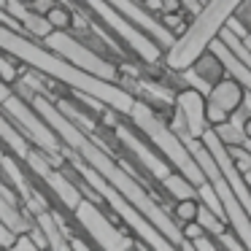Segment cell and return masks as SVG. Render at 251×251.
I'll use <instances>...</instances> for the list:
<instances>
[{
  "instance_id": "cell-1",
  "label": "cell",
  "mask_w": 251,
  "mask_h": 251,
  "mask_svg": "<svg viewBox=\"0 0 251 251\" xmlns=\"http://www.w3.org/2000/svg\"><path fill=\"white\" fill-rule=\"evenodd\" d=\"M30 105H33V108L38 111L41 116H44L46 125H49L51 130H54L57 135L62 138V143H65L68 149H73V151H76L87 165H92V168L98 170V173L103 176L108 184H114L116 189H119L122 195H125L127 200H130L132 205L138 208V211L146 213L149 222H151L154 227H157L159 232H162L165 238H168L170 243L176 246V249H192V240L184 238V232H181V224L173 219V213L165 211V208L157 202V197H154L151 192H149L146 186H143L141 181H138L135 176L130 173V170L122 168V162L111 157L108 149L100 146L98 138H92L81 125H76L71 116L62 114V111L57 108L54 100H49L46 95L35 92V89H33V95H30Z\"/></svg>"
},
{
  "instance_id": "cell-2",
  "label": "cell",
  "mask_w": 251,
  "mask_h": 251,
  "mask_svg": "<svg viewBox=\"0 0 251 251\" xmlns=\"http://www.w3.org/2000/svg\"><path fill=\"white\" fill-rule=\"evenodd\" d=\"M0 49L6 54L22 60L25 65L41 71L44 76L49 78H57L60 84L71 87L73 92H81V95H92L98 98L100 103H105L111 111H119V114L130 116L132 105H135V98H132L130 89H125L122 84H114V81H105L100 76H92V73L76 68L71 60L60 54V51L49 49V46H41L33 41V35L22 33V30H14L8 25L0 22Z\"/></svg>"
},
{
  "instance_id": "cell-3",
  "label": "cell",
  "mask_w": 251,
  "mask_h": 251,
  "mask_svg": "<svg viewBox=\"0 0 251 251\" xmlns=\"http://www.w3.org/2000/svg\"><path fill=\"white\" fill-rule=\"evenodd\" d=\"M246 0H205L197 8L195 19L184 27V33L176 35L173 46L165 51V68L170 71H186L192 68L219 38L227 22L232 19V14L243 6Z\"/></svg>"
},
{
  "instance_id": "cell-4",
  "label": "cell",
  "mask_w": 251,
  "mask_h": 251,
  "mask_svg": "<svg viewBox=\"0 0 251 251\" xmlns=\"http://www.w3.org/2000/svg\"><path fill=\"white\" fill-rule=\"evenodd\" d=\"M65 157L68 162H71V168L76 170L78 176H81L84 181L89 184V189H95V195H100L105 202H108L111 208H114V213L122 219V222L127 224V227L132 229V232L141 238L143 246H149V249H176L173 243H170L168 238H165L162 232H159L157 227H154L151 222H149L146 213H141L135 205H132L130 200H127L125 195H122L119 189H116L114 184H108V181L103 178V176L98 173V170L92 168V165H87L84 159H78V154L73 151V149L65 146Z\"/></svg>"
},
{
  "instance_id": "cell-5",
  "label": "cell",
  "mask_w": 251,
  "mask_h": 251,
  "mask_svg": "<svg viewBox=\"0 0 251 251\" xmlns=\"http://www.w3.org/2000/svg\"><path fill=\"white\" fill-rule=\"evenodd\" d=\"M130 119L178 173H184L195 186H200L202 181H205V173H202V168L197 165V159L192 157V151L186 149L184 138L173 130V125H165V119L146 103V100H135V105H132V111H130Z\"/></svg>"
},
{
  "instance_id": "cell-6",
  "label": "cell",
  "mask_w": 251,
  "mask_h": 251,
  "mask_svg": "<svg viewBox=\"0 0 251 251\" xmlns=\"http://www.w3.org/2000/svg\"><path fill=\"white\" fill-rule=\"evenodd\" d=\"M173 130H176V127H173ZM176 132L184 138L186 149L192 151V157L197 159V165H200L202 173H205V181L213 186L216 197L222 200V205H224V219H227V224L235 229V235L243 240L246 249H251V216L246 213V208L240 205L238 195L232 192V186H229L227 176L222 173V168H219V162L213 159V154L208 151V146L202 143V138H195V135H189V132H184V130H176Z\"/></svg>"
},
{
  "instance_id": "cell-7",
  "label": "cell",
  "mask_w": 251,
  "mask_h": 251,
  "mask_svg": "<svg viewBox=\"0 0 251 251\" xmlns=\"http://www.w3.org/2000/svg\"><path fill=\"white\" fill-rule=\"evenodd\" d=\"M0 108L6 111L11 122H17L19 130L30 138V143H35V149H41L46 157H51V162H62V151H65L62 138L46 125V119L38 111L30 108L19 95H14V89L3 78H0Z\"/></svg>"
},
{
  "instance_id": "cell-8",
  "label": "cell",
  "mask_w": 251,
  "mask_h": 251,
  "mask_svg": "<svg viewBox=\"0 0 251 251\" xmlns=\"http://www.w3.org/2000/svg\"><path fill=\"white\" fill-rule=\"evenodd\" d=\"M78 3H84L89 14L100 17V22H105L116 35H122L125 46L132 51V54L141 57L143 62H151V65H154V62L162 60V46H159L149 33H143L138 25H132L122 11H116L108 0H78Z\"/></svg>"
},
{
  "instance_id": "cell-9",
  "label": "cell",
  "mask_w": 251,
  "mask_h": 251,
  "mask_svg": "<svg viewBox=\"0 0 251 251\" xmlns=\"http://www.w3.org/2000/svg\"><path fill=\"white\" fill-rule=\"evenodd\" d=\"M73 216L78 219V224L84 227V232L92 238L95 246L100 249H108V251H122V249H141L143 243H135L130 240V235L125 232L122 227H116L108 216L103 213V208L98 202L81 197L78 205L73 208Z\"/></svg>"
},
{
  "instance_id": "cell-10",
  "label": "cell",
  "mask_w": 251,
  "mask_h": 251,
  "mask_svg": "<svg viewBox=\"0 0 251 251\" xmlns=\"http://www.w3.org/2000/svg\"><path fill=\"white\" fill-rule=\"evenodd\" d=\"M44 44L49 46V49L60 51L65 60H71L76 68L92 73V76H100V78H105V81H114V84L122 81L119 68H116L114 62H108L105 57H100L98 51H92L89 46H84L81 41H78L76 35H71L68 30H51V33L44 38Z\"/></svg>"
},
{
  "instance_id": "cell-11",
  "label": "cell",
  "mask_w": 251,
  "mask_h": 251,
  "mask_svg": "<svg viewBox=\"0 0 251 251\" xmlns=\"http://www.w3.org/2000/svg\"><path fill=\"white\" fill-rule=\"evenodd\" d=\"M25 162H27L30 173L38 176V178L51 189V195H54L57 200H60L62 205L68 208V211H73V208L78 205L84 186H78L76 181H71L65 173H62V170L51 168V157H46V154L41 151V149H30L27 157H25Z\"/></svg>"
},
{
  "instance_id": "cell-12",
  "label": "cell",
  "mask_w": 251,
  "mask_h": 251,
  "mask_svg": "<svg viewBox=\"0 0 251 251\" xmlns=\"http://www.w3.org/2000/svg\"><path fill=\"white\" fill-rule=\"evenodd\" d=\"M243 98H246V89L238 78H232V76L219 78L205 98L208 125L216 127V125H224L227 119H232V116L243 108Z\"/></svg>"
},
{
  "instance_id": "cell-13",
  "label": "cell",
  "mask_w": 251,
  "mask_h": 251,
  "mask_svg": "<svg viewBox=\"0 0 251 251\" xmlns=\"http://www.w3.org/2000/svg\"><path fill=\"white\" fill-rule=\"evenodd\" d=\"M202 143H205L208 151L213 154V159L219 162L222 173L227 176V181H229V186H232V192L238 195L240 205H243V208H246V213L251 216V186H249V181H246L243 170H240L238 165H235V159H232V154H229L227 143H224L222 138L216 135V130H213V127H208V130L202 132Z\"/></svg>"
},
{
  "instance_id": "cell-14",
  "label": "cell",
  "mask_w": 251,
  "mask_h": 251,
  "mask_svg": "<svg viewBox=\"0 0 251 251\" xmlns=\"http://www.w3.org/2000/svg\"><path fill=\"white\" fill-rule=\"evenodd\" d=\"M176 130H184L195 138H202L208 130V116H205V95L195 87H186L176 95Z\"/></svg>"
},
{
  "instance_id": "cell-15",
  "label": "cell",
  "mask_w": 251,
  "mask_h": 251,
  "mask_svg": "<svg viewBox=\"0 0 251 251\" xmlns=\"http://www.w3.org/2000/svg\"><path fill=\"white\" fill-rule=\"evenodd\" d=\"M114 135H116V141H119L122 146H125L127 151L132 154V157H135V162L141 165L143 170H149V173H151L157 181L168 178V176L176 170L173 165H168V159H162L159 154H154L151 149L143 143V138H138L127 125H122V122H119V125L114 127Z\"/></svg>"
},
{
  "instance_id": "cell-16",
  "label": "cell",
  "mask_w": 251,
  "mask_h": 251,
  "mask_svg": "<svg viewBox=\"0 0 251 251\" xmlns=\"http://www.w3.org/2000/svg\"><path fill=\"white\" fill-rule=\"evenodd\" d=\"M111 6L116 8V11H122L127 19H130L132 25H138V27L143 30V33H149L154 41H157L162 49H170L176 41V33L170 27H165L162 19L151 17V11L149 8H143L141 3H135V0H108Z\"/></svg>"
},
{
  "instance_id": "cell-17",
  "label": "cell",
  "mask_w": 251,
  "mask_h": 251,
  "mask_svg": "<svg viewBox=\"0 0 251 251\" xmlns=\"http://www.w3.org/2000/svg\"><path fill=\"white\" fill-rule=\"evenodd\" d=\"M0 222L6 224L14 235L33 229L30 227V219L19 213V195L14 189H8L6 184H0Z\"/></svg>"
},
{
  "instance_id": "cell-18",
  "label": "cell",
  "mask_w": 251,
  "mask_h": 251,
  "mask_svg": "<svg viewBox=\"0 0 251 251\" xmlns=\"http://www.w3.org/2000/svg\"><path fill=\"white\" fill-rule=\"evenodd\" d=\"M0 143H3L11 154H17L19 159H25L30 151V138L11 125L8 114H0Z\"/></svg>"
},
{
  "instance_id": "cell-19",
  "label": "cell",
  "mask_w": 251,
  "mask_h": 251,
  "mask_svg": "<svg viewBox=\"0 0 251 251\" xmlns=\"http://www.w3.org/2000/svg\"><path fill=\"white\" fill-rule=\"evenodd\" d=\"M192 71H195L197 76L202 78V81H208V84H211V87L219 81V78H224V76H227V68H224L222 57H219L213 49H208L205 54H202L200 60H197L195 65H192Z\"/></svg>"
},
{
  "instance_id": "cell-20",
  "label": "cell",
  "mask_w": 251,
  "mask_h": 251,
  "mask_svg": "<svg viewBox=\"0 0 251 251\" xmlns=\"http://www.w3.org/2000/svg\"><path fill=\"white\" fill-rule=\"evenodd\" d=\"M159 184H162V189L168 192L170 197H176V200H186V197H197V186L192 184V181L186 178L184 173H178V170H176V173H170L168 178H162Z\"/></svg>"
},
{
  "instance_id": "cell-21",
  "label": "cell",
  "mask_w": 251,
  "mask_h": 251,
  "mask_svg": "<svg viewBox=\"0 0 251 251\" xmlns=\"http://www.w3.org/2000/svg\"><path fill=\"white\" fill-rule=\"evenodd\" d=\"M197 222H200L202 227H205V232H208V235H213V238H219V235H222L224 229L229 227V224L224 222V219L219 216L216 211H211V208H208L205 202H200V211H197Z\"/></svg>"
},
{
  "instance_id": "cell-22",
  "label": "cell",
  "mask_w": 251,
  "mask_h": 251,
  "mask_svg": "<svg viewBox=\"0 0 251 251\" xmlns=\"http://www.w3.org/2000/svg\"><path fill=\"white\" fill-rule=\"evenodd\" d=\"M46 19H49V25L54 30H71L73 27V22H76V11H73V8H68L65 3H54V6L49 8V11L44 14Z\"/></svg>"
},
{
  "instance_id": "cell-23",
  "label": "cell",
  "mask_w": 251,
  "mask_h": 251,
  "mask_svg": "<svg viewBox=\"0 0 251 251\" xmlns=\"http://www.w3.org/2000/svg\"><path fill=\"white\" fill-rule=\"evenodd\" d=\"M197 211H200V202H197V197H186V200H176V208L170 213H173V219L178 224L184 222H195L197 219Z\"/></svg>"
},
{
  "instance_id": "cell-24",
  "label": "cell",
  "mask_w": 251,
  "mask_h": 251,
  "mask_svg": "<svg viewBox=\"0 0 251 251\" xmlns=\"http://www.w3.org/2000/svg\"><path fill=\"white\" fill-rule=\"evenodd\" d=\"M8 57H6V51L0 49V78H3V81H14V78H17V68H14V62L8 60Z\"/></svg>"
},
{
  "instance_id": "cell-25",
  "label": "cell",
  "mask_w": 251,
  "mask_h": 251,
  "mask_svg": "<svg viewBox=\"0 0 251 251\" xmlns=\"http://www.w3.org/2000/svg\"><path fill=\"white\" fill-rule=\"evenodd\" d=\"M181 232H184L186 240H195V238H200V235H205V227L195 219V222H184V224H181Z\"/></svg>"
},
{
  "instance_id": "cell-26",
  "label": "cell",
  "mask_w": 251,
  "mask_h": 251,
  "mask_svg": "<svg viewBox=\"0 0 251 251\" xmlns=\"http://www.w3.org/2000/svg\"><path fill=\"white\" fill-rule=\"evenodd\" d=\"M192 249H219V243H213V240L208 238V232H205V235H200V238L192 240Z\"/></svg>"
},
{
  "instance_id": "cell-27",
  "label": "cell",
  "mask_w": 251,
  "mask_h": 251,
  "mask_svg": "<svg viewBox=\"0 0 251 251\" xmlns=\"http://www.w3.org/2000/svg\"><path fill=\"white\" fill-rule=\"evenodd\" d=\"M243 125V132H246V138H251V114H246V119L240 122Z\"/></svg>"
},
{
  "instance_id": "cell-28",
  "label": "cell",
  "mask_w": 251,
  "mask_h": 251,
  "mask_svg": "<svg viewBox=\"0 0 251 251\" xmlns=\"http://www.w3.org/2000/svg\"><path fill=\"white\" fill-rule=\"evenodd\" d=\"M146 6L154 8V11H162V8H165V6H162V0H146Z\"/></svg>"
},
{
  "instance_id": "cell-29",
  "label": "cell",
  "mask_w": 251,
  "mask_h": 251,
  "mask_svg": "<svg viewBox=\"0 0 251 251\" xmlns=\"http://www.w3.org/2000/svg\"><path fill=\"white\" fill-rule=\"evenodd\" d=\"M60 3H65V6H73V11H78V8H81V3H78V0H60Z\"/></svg>"
},
{
  "instance_id": "cell-30",
  "label": "cell",
  "mask_w": 251,
  "mask_h": 251,
  "mask_svg": "<svg viewBox=\"0 0 251 251\" xmlns=\"http://www.w3.org/2000/svg\"><path fill=\"white\" fill-rule=\"evenodd\" d=\"M243 108L251 114V92H246V98H243Z\"/></svg>"
}]
</instances>
